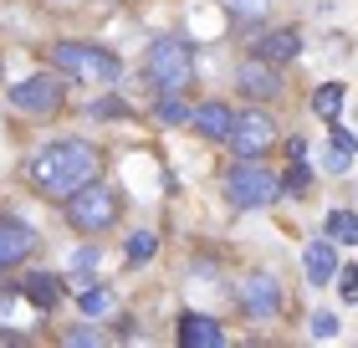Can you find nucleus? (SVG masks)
Returning <instances> with one entry per match:
<instances>
[{"mask_svg":"<svg viewBox=\"0 0 358 348\" xmlns=\"http://www.w3.org/2000/svg\"><path fill=\"white\" fill-rule=\"evenodd\" d=\"M26 174H31V185H36L41 195L67 200L72 190H83L87 179L97 174V148L83 144V139H57V144H46V148L31 154Z\"/></svg>","mask_w":358,"mask_h":348,"instance_id":"nucleus-1","label":"nucleus"},{"mask_svg":"<svg viewBox=\"0 0 358 348\" xmlns=\"http://www.w3.org/2000/svg\"><path fill=\"white\" fill-rule=\"evenodd\" d=\"M143 77H149L154 92H179L194 77V52L185 36H159L143 52Z\"/></svg>","mask_w":358,"mask_h":348,"instance_id":"nucleus-2","label":"nucleus"},{"mask_svg":"<svg viewBox=\"0 0 358 348\" xmlns=\"http://www.w3.org/2000/svg\"><path fill=\"white\" fill-rule=\"evenodd\" d=\"M52 67H62L67 77H83V82H118L123 77V62L108 46H92V41H57Z\"/></svg>","mask_w":358,"mask_h":348,"instance_id":"nucleus-3","label":"nucleus"},{"mask_svg":"<svg viewBox=\"0 0 358 348\" xmlns=\"http://www.w3.org/2000/svg\"><path fill=\"white\" fill-rule=\"evenodd\" d=\"M276 195H282V179H276L262 159H241L231 174H225V200L236 210H266Z\"/></svg>","mask_w":358,"mask_h":348,"instance_id":"nucleus-4","label":"nucleus"},{"mask_svg":"<svg viewBox=\"0 0 358 348\" xmlns=\"http://www.w3.org/2000/svg\"><path fill=\"white\" fill-rule=\"evenodd\" d=\"M62 205H67L72 230H113L118 225V190L97 185V179H87L83 190H72Z\"/></svg>","mask_w":358,"mask_h":348,"instance_id":"nucleus-5","label":"nucleus"},{"mask_svg":"<svg viewBox=\"0 0 358 348\" xmlns=\"http://www.w3.org/2000/svg\"><path fill=\"white\" fill-rule=\"evenodd\" d=\"M271 144H276V123L266 118L262 108H241V113H236V128H231L236 159H262Z\"/></svg>","mask_w":358,"mask_h":348,"instance_id":"nucleus-6","label":"nucleus"},{"mask_svg":"<svg viewBox=\"0 0 358 348\" xmlns=\"http://www.w3.org/2000/svg\"><path fill=\"white\" fill-rule=\"evenodd\" d=\"M10 108L31 113V118H52V113L62 108V82L52 72H31L26 82L10 88Z\"/></svg>","mask_w":358,"mask_h":348,"instance_id":"nucleus-7","label":"nucleus"},{"mask_svg":"<svg viewBox=\"0 0 358 348\" xmlns=\"http://www.w3.org/2000/svg\"><path fill=\"white\" fill-rule=\"evenodd\" d=\"M236 297H241V312H246V318H256V323H266V318H276V312H282V287H276V277H266V272L241 277Z\"/></svg>","mask_w":358,"mask_h":348,"instance_id":"nucleus-8","label":"nucleus"},{"mask_svg":"<svg viewBox=\"0 0 358 348\" xmlns=\"http://www.w3.org/2000/svg\"><path fill=\"white\" fill-rule=\"evenodd\" d=\"M36 230H31L21 215H0V272H10V267H21V261L36 251Z\"/></svg>","mask_w":358,"mask_h":348,"instance_id":"nucleus-9","label":"nucleus"},{"mask_svg":"<svg viewBox=\"0 0 358 348\" xmlns=\"http://www.w3.org/2000/svg\"><path fill=\"white\" fill-rule=\"evenodd\" d=\"M302 272H307V281H313V287H328V281L343 272V261H338V241H333V236L313 241V246L302 251Z\"/></svg>","mask_w":358,"mask_h":348,"instance_id":"nucleus-10","label":"nucleus"},{"mask_svg":"<svg viewBox=\"0 0 358 348\" xmlns=\"http://www.w3.org/2000/svg\"><path fill=\"white\" fill-rule=\"evenodd\" d=\"M251 57H256V62H271V67H276V62H292V57H302V36H297L292 26L262 31V36L251 41Z\"/></svg>","mask_w":358,"mask_h":348,"instance_id":"nucleus-11","label":"nucleus"},{"mask_svg":"<svg viewBox=\"0 0 358 348\" xmlns=\"http://www.w3.org/2000/svg\"><path fill=\"white\" fill-rule=\"evenodd\" d=\"M189 128L200 139H220V144H231V128H236V108H225V103H200L189 113Z\"/></svg>","mask_w":358,"mask_h":348,"instance_id":"nucleus-12","label":"nucleus"},{"mask_svg":"<svg viewBox=\"0 0 358 348\" xmlns=\"http://www.w3.org/2000/svg\"><path fill=\"white\" fill-rule=\"evenodd\" d=\"M179 343L185 348H215V343H225V328L210 312H179Z\"/></svg>","mask_w":358,"mask_h":348,"instance_id":"nucleus-13","label":"nucleus"},{"mask_svg":"<svg viewBox=\"0 0 358 348\" xmlns=\"http://www.w3.org/2000/svg\"><path fill=\"white\" fill-rule=\"evenodd\" d=\"M236 88L246 92V97H276V92H282V72H276L271 62H256L251 57L246 67L236 72Z\"/></svg>","mask_w":358,"mask_h":348,"instance_id":"nucleus-14","label":"nucleus"},{"mask_svg":"<svg viewBox=\"0 0 358 348\" xmlns=\"http://www.w3.org/2000/svg\"><path fill=\"white\" fill-rule=\"evenodd\" d=\"M21 292H26V302H31V307L52 312V307H57V297H62V277H57V272H26Z\"/></svg>","mask_w":358,"mask_h":348,"instance_id":"nucleus-15","label":"nucleus"},{"mask_svg":"<svg viewBox=\"0 0 358 348\" xmlns=\"http://www.w3.org/2000/svg\"><path fill=\"white\" fill-rule=\"evenodd\" d=\"M343 103H348V88H343V82H322V88L313 92V113H317V118H328V123L343 118Z\"/></svg>","mask_w":358,"mask_h":348,"instance_id":"nucleus-16","label":"nucleus"},{"mask_svg":"<svg viewBox=\"0 0 358 348\" xmlns=\"http://www.w3.org/2000/svg\"><path fill=\"white\" fill-rule=\"evenodd\" d=\"M77 307H83V318H87V323H97V318H108V312L118 307V297H113L108 287H97V281H92V287H83Z\"/></svg>","mask_w":358,"mask_h":348,"instance_id":"nucleus-17","label":"nucleus"},{"mask_svg":"<svg viewBox=\"0 0 358 348\" xmlns=\"http://www.w3.org/2000/svg\"><path fill=\"white\" fill-rule=\"evenodd\" d=\"M189 113H194V108H185V97H179V92H159V97H154V118L164 123V128L189 123Z\"/></svg>","mask_w":358,"mask_h":348,"instance_id":"nucleus-18","label":"nucleus"},{"mask_svg":"<svg viewBox=\"0 0 358 348\" xmlns=\"http://www.w3.org/2000/svg\"><path fill=\"white\" fill-rule=\"evenodd\" d=\"M97 261H103V256H97V246H77V251H72L67 272H72V281H77V287H92V277H97Z\"/></svg>","mask_w":358,"mask_h":348,"instance_id":"nucleus-19","label":"nucleus"},{"mask_svg":"<svg viewBox=\"0 0 358 348\" xmlns=\"http://www.w3.org/2000/svg\"><path fill=\"white\" fill-rule=\"evenodd\" d=\"M159 251V236L154 230H134V236L123 241V256H128V267H143V261H149Z\"/></svg>","mask_w":358,"mask_h":348,"instance_id":"nucleus-20","label":"nucleus"},{"mask_svg":"<svg viewBox=\"0 0 358 348\" xmlns=\"http://www.w3.org/2000/svg\"><path fill=\"white\" fill-rule=\"evenodd\" d=\"M328 236H333L338 246H358V215H353V210H333V215H328Z\"/></svg>","mask_w":358,"mask_h":348,"instance_id":"nucleus-21","label":"nucleus"},{"mask_svg":"<svg viewBox=\"0 0 358 348\" xmlns=\"http://www.w3.org/2000/svg\"><path fill=\"white\" fill-rule=\"evenodd\" d=\"M307 190H313V169L302 159H292L287 174H282V195H307Z\"/></svg>","mask_w":358,"mask_h":348,"instance_id":"nucleus-22","label":"nucleus"},{"mask_svg":"<svg viewBox=\"0 0 358 348\" xmlns=\"http://www.w3.org/2000/svg\"><path fill=\"white\" fill-rule=\"evenodd\" d=\"M87 113H92L97 123H118V118H128V103H123V97H97Z\"/></svg>","mask_w":358,"mask_h":348,"instance_id":"nucleus-23","label":"nucleus"},{"mask_svg":"<svg viewBox=\"0 0 358 348\" xmlns=\"http://www.w3.org/2000/svg\"><path fill=\"white\" fill-rule=\"evenodd\" d=\"M225 6H231L236 21H262V15L271 11V0H225Z\"/></svg>","mask_w":358,"mask_h":348,"instance_id":"nucleus-24","label":"nucleus"},{"mask_svg":"<svg viewBox=\"0 0 358 348\" xmlns=\"http://www.w3.org/2000/svg\"><path fill=\"white\" fill-rule=\"evenodd\" d=\"M348 164H353V154H348V148L328 144V154H322V169H328V174H348Z\"/></svg>","mask_w":358,"mask_h":348,"instance_id":"nucleus-25","label":"nucleus"},{"mask_svg":"<svg viewBox=\"0 0 358 348\" xmlns=\"http://www.w3.org/2000/svg\"><path fill=\"white\" fill-rule=\"evenodd\" d=\"M313 338H338V312H313Z\"/></svg>","mask_w":358,"mask_h":348,"instance_id":"nucleus-26","label":"nucleus"},{"mask_svg":"<svg viewBox=\"0 0 358 348\" xmlns=\"http://www.w3.org/2000/svg\"><path fill=\"white\" fill-rule=\"evenodd\" d=\"M338 281H343V297H348V302H358V267H343V272H338Z\"/></svg>","mask_w":358,"mask_h":348,"instance_id":"nucleus-27","label":"nucleus"},{"mask_svg":"<svg viewBox=\"0 0 358 348\" xmlns=\"http://www.w3.org/2000/svg\"><path fill=\"white\" fill-rule=\"evenodd\" d=\"M328 144H338V148H348V154H358V139L348 134V128H338V123H333V139H328Z\"/></svg>","mask_w":358,"mask_h":348,"instance_id":"nucleus-28","label":"nucleus"},{"mask_svg":"<svg viewBox=\"0 0 358 348\" xmlns=\"http://www.w3.org/2000/svg\"><path fill=\"white\" fill-rule=\"evenodd\" d=\"M287 159H307V139H302V134L287 139Z\"/></svg>","mask_w":358,"mask_h":348,"instance_id":"nucleus-29","label":"nucleus"},{"mask_svg":"<svg viewBox=\"0 0 358 348\" xmlns=\"http://www.w3.org/2000/svg\"><path fill=\"white\" fill-rule=\"evenodd\" d=\"M67 343H72V348H83V343H97V333H92V328H72Z\"/></svg>","mask_w":358,"mask_h":348,"instance_id":"nucleus-30","label":"nucleus"}]
</instances>
